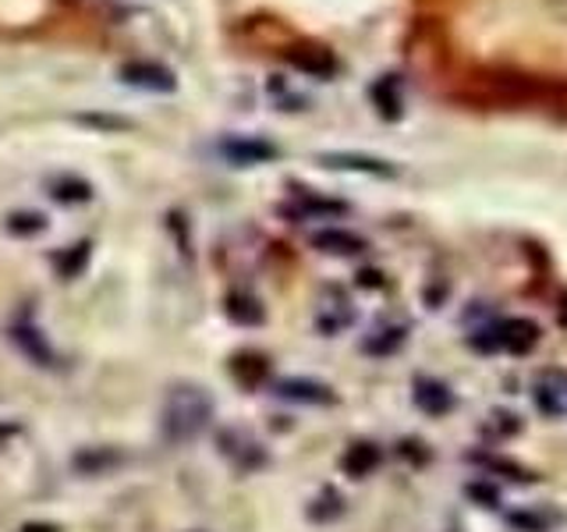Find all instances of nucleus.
<instances>
[{"label": "nucleus", "instance_id": "obj_1", "mask_svg": "<svg viewBox=\"0 0 567 532\" xmlns=\"http://www.w3.org/2000/svg\"><path fill=\"white\" fill-rule=\"evenodd\" d=\"M213 422V401L199 383H177L167 390L164 412H159V433L167 443L182 448L192 443Z\"/></svg>", "mask_w": 567, "mask_h": 532}, {"label": "nucleus", "instance_id": "obj_2", "mask_svg": "<svg viewBox=\"0 0 567 532\" xmlns=\"http://www.w3.org/2000/svg\"><path fill=\"white\" fill-rule=\"evenodd\" d=\"M117 75H121L124 85L146 89V93H174V89H177L174 71L164 68V64H156V61H128V64H121Z\"/></svg>", "mask_w": 567, "mask_h": 532}, {"label": "nucleus", "instance_id": "obj_3", "mask_svg": "<svg viewBox=\"0 0 567 532\" xmlns=\"http://www.w3.org/2000/svg\"><path fill=\"white\" fill-rule=\"evenodd\" d=\"M532 401L543 416L557 419L567 412V372L564 369H539L536 383H532Z\"/></svg>", "mask_w": 567, "mask_h": 532}, {"label": "nucleus", "instance_id": "obj_4", "mask_svg": "<svg viewBox=\"0 0 567 532\" xmlns=\"http://www.w3.org/2000/svg\"><path fill=\"white\" fill-rule=\"evenodd\" d=\"M539 324H532L525 316H511L504 324H493V341L496 348H504L511 355H528L539 345Z\"/></svg>", "mask_w": 567, "mask_h": 532}, {"label": "nucleus", "instance_id": "obj_5", "mask_svg": "<svg viewBox=\"0 0 567 532\" xmlns=\"http://www.w3.org/2000/svg\"><path fill=\"white\" fill-rule=\"evenodd\" d=\"M217 150L235 167H256V164H266V160L277 156V146H270V142H262L256 135H227Z\"/></svg>", "mask_w": 567, "mask_h": 532}, {"label": "nucleus", "instance_id": "obj_6", "mask_svg": "<svg viewBox=\"0 0 567 532\" xmlns=\"http://www.w3.org/2000/svg\"><path fill=\"white\" fill-rule=\"evenodd\" d=\"M274 395L284 401H295V405H333L337 401L333 387L309 380V377H284L274 383Z\"/></svg>", "mask_w": 567, "mask_h": 532}, {"label": "nucleus", "instance_id": "obj_7", "mask_svg": "<svg viewBox=\"0 0 567 532\" xmlns=\"http://www.w3.org/2000/svg\"><path fill=\"white\" fill-rule=\"evenodd\" d=\"M319 164L333 167V171H359V174H372V177H394L398 167L386 164L380 156H362V153H319Z\"/></svg>", "mask_w": 567, "mask_h": 532}, {"label": "nucleus", "instance_id": "obj_8", "mask_svg": "<svg viewBox=\"0 0 567 532\" xmlns=\"http://www.w3.org/2000/svg\"><path fill=\"white\" fill-rule=\"evenodd\" d=\"M415 405L422 408L425 416H447L454 408V395L451 387L443 380H433V377H415V390H412Z\"/></svg>", "mask_w": 567, "mask_h": 532}, {"label": "nucleus", "instance_id": "obj_9", "mask_svg": "<svg viewBox=\"0 0 567 532\" xmlns=\"http://www.w3.org/2000/svg\"><path fill=\"white\" fill-rule=\"evenodd\" d=\"M288 61H291L298 71H306V75H312V79H330L333 71H337L333 53L323 50V47H291V50H288Z\"/></svg>", "mask_w": 567, "mask_h": 532}, {"label": "nucleus", "instance_id": "obj_10", "mask_svg": "<svg viewBox=\"0 0 567 532\" xmlns=\"http://www.w3.org/2000/svg\"><path fill=\"white\" fill-rule=\"evenodd\" d=\"M312 245L319 248V253H330V256H359V253H365V238L351 235V231H341V227L316 231Z\"/></svg>", "mask_w": 567, "mask_h": 532}, {"label": "nucleus", "instance_id": "obj_11", "mask_svg": "<svg viewBox=\"0 0 567 532\" xmlns=\"http://www.w3.org/2000/svg\"><path fill=\"white\" fill-rule=\"evenodd\" d=\"M380 458H383V454H380L377 443L359 440V443H351V448L344 451V458H341V469H344L351 479H365L369 472H377Z\"/></svg>", "mask_w": 567, "mask_h": 532}, {"label": "nucleus", "instance_id": "obj_12", "mask_svg": "<svg viewBox=\"0 0 567 532\" xmlns=\"http://www.w3.org/2000/svg\"><path fill=\"white\" fill-rule=\"evenodd\" d=\"M475 466H483L489 475H504L511 479V483H532L536 479V472H528L525 466H518V461H511V458H496V454H472Z\"/></svg>", "mask_w": 567, "mask_h": 532}, {"label": "nucleus", "instance_id": "obj_13", "mask_svg": "<svg viewBox=\"0 0 567 532\" xmlns=\"http://www.w3.org/2000/svg\"><path fill=\"white\" fill-rule=\"evenodd\" d=\"M50 195L58 203H89L93 200V188H89V182H82V177H53L50 182Z\"/></svg>", "mask_w": 567, "mask_h": 532}, {"label": "nucleus", "instance_id": "obj_14", "mask_svg": "<svg viewBox=\"0 0 567 532\" xmlns=\"http://www.w3.org/2000/svg\"><path fill=\"white\" fill-rule=\"evenodd\" d=\"M14 345L22 348L29 359H35V366H50V348L40 337V330L32 327H14Z\"/></svg>", "mask_w": 567, "mask_h": 532}, {"label": "nucleus", "instance_id": "obj_15", "mask_svg": "<svg viewBox=\"0 0 567 532\" xmlns=\"http://www.w3.org/2000/svg\"><path fill=\"white\" fill-rule=\"evenodd\" d=\"M372 100L380 103V114H383L386 121L401 117V96L394 93V79H383V82L372 85Z\"/></svg>", "mask_w": 567, "mask_h": 532}, {"label": "nucleus", "instance_id": "obj_16", "mask_svg": "<svg viewBox=\"0 0 567 532\" xmlns=\"http://www.w3.org/2000/svg\"><path fill=\"white\" fill-rule=\"evenodd\" d=\"M298 213L301 217H337V213H348L344 203H333V200H316V195H301L298 200Z\"/></svg>", "mask_w": 567, "mask_h": 532}, {"label": "nucleus", "instance_id": "obj_17", "mask_svg": "<svg viewBox=\"0 0 567 532\" xmlns=\"http://www.w3.org/2000/svg\"><path fill=\"white\" fill-rule=\"evenodd\" d=\"M85 263H89V242H82L79 256H75V245H68V253H61L58 259H53V266H58V274H61L64 280L79 277Z\"/></svg>", "mask_w": 567, "mask_h": 532}, {"label": "nucleus", "instance_id": "obj_18", "mask_svg": "<svg viewBox=\"0 0 567 532\" xmlns=\"http://www.w3.org/2000/svg\"><path fill=\"white\" fill-rule=\"evenodd\" d=\"M401 345H404V327H386L377 337H369L365 351H372V355H390V351H398Z\"/></svg>", "mask_w": 567, "mask_h": 532}, {"label": "nucleus", "instance_id": "obj_19", "mask_svg": "<svg viewBox=\"0 0 567 532\" xmlns=\"http://www.w3.org/2000/svg\"><path fill=\"white\" fill-rule=\"evenodd\" d=\"M43 227H47L43 213H11V217H8L11 235H40Z\"/></svg>", "mask_w": 567, "mask_h": 532}, {"label": "nucleus", "instance_id": "obj_20", "mask_svg": "<svg viewBox=\"0 0 567 532\" xmlns=\"http://www.w3.org/2000/svg\"><path fill=\"white\" fill-rule=\"evenodd\" d=\"M507 522L518 529V532H546L549 529V519L539 511H511Z\"/></svg>", "mask_w": 567, "mask_h": 532}, {"label": "nucleus", "instance_id": "obj_21", "mask_svg": "<svg viewBox=\"0 0 567 532\" xmlns=\"http://www.w3.org/2000/svg\"><path fill=\"white\" fill-rule=\"evenodd\" d=\"M465 493L472 497L475 504H483V508H496V504H501V490H496L489 479H472V483L465 487Z\"/></svg>", "mask_w": 567, "mask_h": 532}, {"label": "nucleus", "instance_id": "obj_22", "mask_svg": "<svg viewBox=\"0 0 567 532\" xmlns=\"http://www.w3.org/2000/svg\"><path fill=\"white\" fill-rule=\"evenodd\" d=\"M82 124H93V129H103V132H128L132 121L124 117H114V114H79Z\"/></svg>", "mask_w": 567, "mask_h": 532}, {"label": "nucleus", "instance_id": "obj_23", "mask_svg": "<svg viewBox=\"0 0 567 532\" xmlns=\"http://www.w3.org/2000/svg\"><path fill=\"white\" fill-rule=\"evenodd\" d=\"M560 324L567 327V295H564V301H560Z\"/></svg>", "mask_w": 567, "mask_h": 532}]
</instances>
